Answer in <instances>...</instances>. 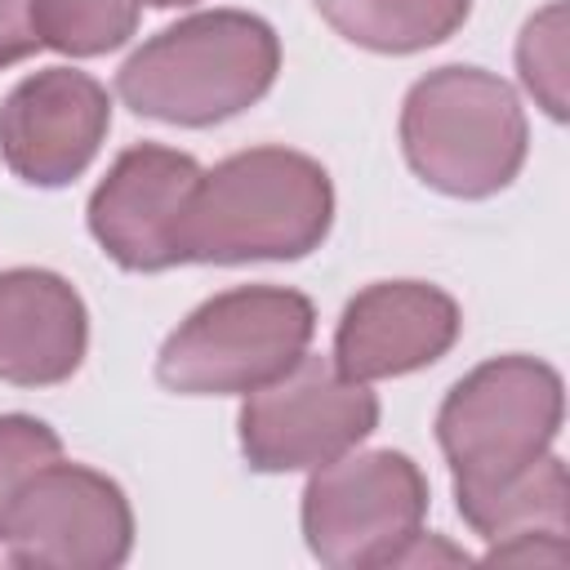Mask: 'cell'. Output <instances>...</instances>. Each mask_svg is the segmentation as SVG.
I'll list each match as a JSON object with an SVG mask.
<instances>
[{"mask_svg":"<svg viewBox=\"0 0 570 570\" xmlns=\"http://www.w3.org/2000/svg\"><path fill=\"white\" fill-rule=\"evenodd\" d=\"M334 227L330 169L294 147H245L200 174L187 205L183 263H294L325 245Z\"/></svg>","mask_w":570,"mask_h":570,"instance_id":"6da1fadb","label":"cell"},{"mask_svg":"<svg viewBox=\"0 0 570 570\" xmlns=\"http://www.w3.org/2000/svg\"><path fill=\"white\" fill-rule=\"evenodd\" d=\"M281 36L249 9H205L142 40L116 71V94L134 116L209 129L276 85Z\"/></svg>","mask_w":570,"mask_h":570,"instance_id":"7a4b0ae2","label":"cell"},{"mask_svg":"<svg viewBox=\"0 0 570 570\" xmlns=\"http://www.w3.org/2000/svg\"><path fill=\"white\" fill-rule=\"evenodd\" d=\"M401 151L432 191L454 200H490L512 187L525 165V107L517 89L485 67H436L405 89Z\"/></svg>","mask_w":570,"mask_h":570,"instance_id":"3957f363","label":"cell"},{"mask_svg":"<svg viewBox=\"0 0 570 570\" xmlns=\"http://www.w3.org/2000/svg\"><path fill=\"white\" fill-rule=\"evenodd\" d=\"M566 414L561 374L525 352L468 370L436 410V445L454 476V503H472L530 472L557 441Z\"/></svg>","mask_w":570,"mask_h":570,"instance_id":"277c9868","label":"cell"},{"mask_svg":"<svg viewBox=\"0 0 570 570\" xmlns=\"http://www.w3.org/2000/svg\"><path fill=\"white\" fill-rule=\"evenodd\" d=\"M316 307L289 285H236L191 307L156 352V383L178 396H245L281 379L312 343Z\"/></svg>","mask_w":570,"mask_h":570,"instance_id":"5b68a950","label":"cell"},{"mask_svg":"<svg viewBox=\"0 0 570 570\" xmlns=\"http://www.w3.org/2000/svg\"><path fill=\"white\" fill-rule=\"evenodd\" d=\"M428 499V476L410 454L347 450L312 468L303 485V543L330 570L401 566L423 534Z\"/></svg>","mask_w":570,"mask_h":570,"instance_id":"8992f818","label":"cell"},{"mask_svg":"<svg viewBox=\"0 0 570 570\" xmlns=\"http://www.w3.org/2000/svg\"><path fill=\"white\" fill-rule=\"evenodd\" d=\"M0 548L22 570H116L134 552L129 494L107 472L58 454L0 508Z\"/></svg>","mask_w":570,"mask_h":570,"instance_id":"52a82bcc","label":"cell"},{"mask_svg":"<svg viewBox=\"0 0 570 570\" xmlns=\"http://www.w3.org/2000/svg\"><path fill=\"white\" fill-rule=\"evenodd\" d=\"M379 428V396L325 356H298L281 379L245 392L240 454L254 472H312Z\"/></svg>","mask_w":570,"mask_h":570,"instance_id":"ba28073f","label":"cell"},{"mask_svg":"<svg viewBox=\"0 0 570 570\" xmlns=\"http://www.w3.org/2000/svg\"><path fill=\"white\" fill-rule=\"evenodd\" d=\"M196 156L165 142L125 147L85 205L89 236L125 272H169L183 263L178 232L200 183Z\"/></svg>","mask_w":570,"mask_h":570,"instance_id":"9c48e42d","label":"cell"},{"mask_svg":"<svg viewBox=\"0 0 570 570\" xmlns=\"http://www.w3.org/2000/svg\"><path fill=\"white\" fill-rule=\"evenodd\" d=\"M111 129L107 89L76 67L22 76L0 98V160L27 187L76 183Z\"/></svg>","mask_w":570,"mask_h":570,"instance_id":"30bf717a","label":"cell"},{"mask_svg":"<svg viewBox=\"0 0 570 570\" xmlns=\"http://www.w3.org/2000/svg\"><path fill=\"white\" fill-rule=\"evenodd\" d=\"M463 330L454 294L432 281H374L356 289L334 330V365L356 383L436 365Z\"/></svg>","mask_w":570,"mask_h":570,"instance_id":"8fae6325","label":"cell"},{"mask_svg":"<svg viewBox=\"0 0 570 570\" xmlns=\"http://www.w3.org/2000/svg\"><path fill=\"white\" fill-rule=\"evenodd\" d=\"M89 352V307L80 289L49 267L0 272V383H67Z\"/></svg>","mask_w":570,"mask_h":570,"instance_id":"7c38bea8","label":"cell"},{"mask_svg":"<svg viewBox=\"0 0 570 570\" xmlns=\"http://www.w3.org/2000/svg\"><path fill=\"white\" fill-rule=\"evenodd\" d=\"M316 9L347 45L405 58L450 40L468 22L472 0H316Z\"/></svg>","mask_w":570,"mask_h":570,"instance_id":"4fadbf2b","label":"cell"},{"mask_svg":"<svg viewBox=\"0 0 570 570\" xmlns=\"http://www.w3.org/2000/svg\"><path fill=\"white\" fill-rule=\"evenodd\" d=\"M142 0H31V22L40 45L67 58H98L138 31Z\"/></svg>","mask_w":570,"mask_h":570,"instance_id":"5bb4252c","label":"cell"},{"mask_svg":"<svg viewBox=\"0 0 570 570\" xmlns=\"http://www.w3.org/2000/svg\"><path fill=\"white\" fill-rule=\"evenodd\" d=\"M566 4L552 0L548 9H539L517 40V71L521 85L539 98V107L552 120H566Z\"/></svg>","mask_w":570,"mask_h":570,"instance_id":"9a60e30c","label":"cell"},{"mask_svg":"<svg viewBox=\"0 0 570 570\" xmlns=\"http://www.w3.org/2000/svg\"><path fill=\"white\" fill-rule=\"evenodd\" d=\"M62 454V436L36 414H0V508L49 459Z\"/></svg>","mask_w":570,"mask_h":570,"instance_id":"2e32d148","label":"cell"},{"mask_svg":"<svg viewBox=\"0 0 570 570\" xmlns=\"http://www.w3.org/2000/svg\"><path fill=\"white\" fill-rule=\"evenodd\" d=\"M40 49L36 22H31V0H0V71L31 58Z\"/></svg>","mask_w":570,"mask_h":570,"instance_id":"e0dca14e","label":"cell"},{"mask_svg":"<svg viewBox=\"0 0 570 570\" xmlns=\"http://www.w3.org/2000/svg\"><path fill=\"white\" fill-rule=\"evenodd\" d=\"M151 9H183V4H196V0H147Z\"/></svg>","mask_w":570,"mask_h":570,"instance_id":"ac0fdd59","label":"cell"}]
</instances>
